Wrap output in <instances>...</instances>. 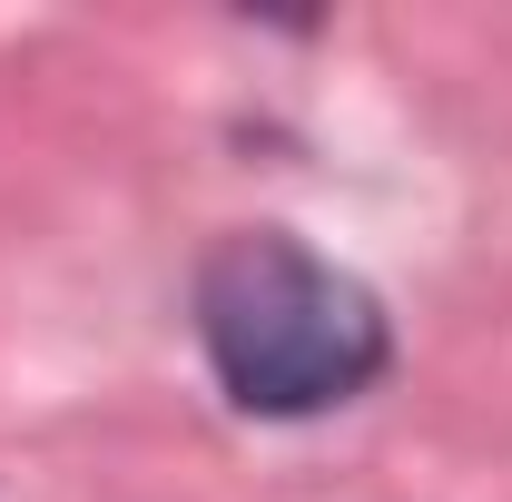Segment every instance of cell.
I'll use <instances>...</instances> for the list:
<instances>
[{
  "instance_id": "cell-1",
  "label": "cell",
  "mask_w": 512,
  "mask_h": 502,
  "mask_svg": "<svg viewBox=\"0 0 512 502\" xmlns=\"http://www.w3.org/2000/svg\"><path fill=\"white\" fill-rule=\"evenodd\" d=\"M197 345L237 414L306 424L355 404L394 365V315L365 276H345L286 227H237L197 266Z\"/></svg>"
}]
</instances>
